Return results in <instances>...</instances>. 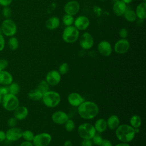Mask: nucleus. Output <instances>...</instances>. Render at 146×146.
I'll use <instances>...</instances> for the list:
<instances>
[{
	"instance_id": "7ed1b4c3",
	"label": "nucleus",
	"mask_w": 146,
	"mask_h": 146,
	"mask_svg": "<svg viewBox=\"0 0 146 146\" xmlns=\"http://www.w3.org/2000/svg\"><path fill=\"white\" fill-rule=\"evenodd\" d=\"M42 101L44 106L48 108L56 107L61 101L60 94L55 91L49 90L43 94Z\"/></svg>"
},
{
	"instance_id": "603ef678",
	"label": "nucleus",
	"mask_w": 146,
	"mask_h": 146,
	"mask_svg": "<svg viewBox=\"0 0 146 146\" xmlns=\"http://www.w3.org/2000/svg\"><path fill=\"white\" fill-rule=\"evenodd\" d=\"M0 34H2V31H1V27H0Z\"/></svg>"
},
{
	"instance_id": "39448f33",
	"label": "nucleus",
	"mask_w": 146,
	"mask_h": 146,
	"mask_svg": "<svg viewBox=\"0 0 146 146\" xmlns=\"http://www.w3.org/2000/svg\"><path fill=\"white\" fill-rule=\"evenodd\" d=\"M77 132L82 139H91L96 133L94 125L90 123H83L80 124Z\"/></svg>"
},
{
	"instance_id": "58836bf2",
	"label": "nucleus",
	"mask_w": 146,
	"mask_h": 146,
	"mask_svg": "<svg viewBox=\"0 0 146 146\" xmlns=\"http://www.w3.org/2000/svg\"><path fill=\"white\" fill-rule=\"evenodd\" d=\"M9 62L6 59H0V71L5 70L8 66Z\"/></svg>"
},
{
	"instance_id": "a878e982",
	"label": "nucleus",
	"mask_w": 146,
	"mask_h": 146,
	"mask_svg": "<svg viewBox=\"0 0 146 146\" xmlns=\"http://www.w3.org/2000/svg\"><path fill=\"white\" fill-rule=\"evenodd\" d=\"M142 120L141 117L138 115H132L129 119V125L134 129L139 128L141 125Z\"/></svg>"
},
{
	"instance_id": "09e8293b",
	"label": "nucleus",
	"mask_w": 146,
	"mask_h": 146,
	"mask_svg": "<svg viewBox=\"0 0 146 146\" xmlns=\"http://www.w3.org/2000/svg\"><path fill=\"white\" fill-rule=\"evenodd\" d=\"M114 146H130V145L128 143H120L118 144H116V145H115Z\"/></svg>"
},
{
	"instance_id": "423d86ee",
	"label": "nucleus",
	"mask_w": 146,
	"mask_h": 146,
	"mask_svg": "<svg viewBox=\"0 0 146 146\" xmlns=\"http://www.w3.org/2000/svg\"><path fill=\"white\" fill-rule=\"evenodd\" d=\"M79 36V30L74 26H66L62 33L63 40L67 43L75 42Z\"/></svg>"
},
{
	"instance_id": "3c124183",
	"label": "nucleus",
	"mask_w": 146,
	"mask_h": 146,
	"mask_svg": "<svg viewBox=\"0 0 146 146\" xmlns=\"http://www.w3.org/2000/svg\"><path fill=\"white\" fill-rule=\"evenodd\" d=\"M2 96L0 95V105L1 104V102H2Z\"/></svg>"
},
{
	"instance_id": "8fccbe9b",
	"label": "nucleus",
	"mask_w": 146,
	"mask_h": 146,
	"mask_svg": "<svg viewBox=\"0 0 146 146\" xmlns=\"http://www.w3.org/2000/svg\"><path fill=\"white\" fill-rule=\"evenodd\" d=\"M121 1L122 2H123L124 3H125L126 5L131 3L133 1V0H121Z\"/></svg>"
},
{
	"instance_id": "5701e85b",
	"label": "nucleus",
	"mask_w": 146,
	"mask_h": 146,
	"mask_svg": "<svg viewBox=\"0 0 146 146\" xmlns=\"http://www.w3.org/2000/svg\"><path fill=\"white\" fill-rule=\"evenodd\" d=\"M96 132L98 133H103L105 132L107 128L106 120L104 118H99L97 119L94 125Z\"/></svg>"
},
{
	"instance_id": "dca6fc26",
	"label": "nucleus",
	"mask_w": 146,
	"mask_h": 146,
	"mask_svg": "<svg viewBox=\"0 0 146 146\" xmlns=\"http://www.w3.org/2000/svg\"><path fill=\"white\" fill-rule=\"evenodd\" d=\"M98 50L100 55L103 56H109L112 52L111 43L107 40L100 42L98 45Z\"/></svg>"
},
{
	"instance_id": "de8ad7c7",
	"label": "nucleus",
	"mask_w": 146,
	"mask_h": 146,
	"mask_svg": "<svg viewBox=\"0 0 146 146\" xmlns=\"http://www.w3.org/2000/svg\"><path fill=\"white\" fill-rule=\"evenodd\" d=\"M63 146H73V144L71 140H67L64 142Z\"/></svg>"
},
{
	"instance_id": "b1692460",
	"label": "nucleus",
	"mask_w": 146,
	"mask_h": 146,
	"mask_svg": "<svg viewBox=\"0 0 146 146\" xmlns=\"http://www.w3.org/2000/svg\"><path fill=\"white\" fill-rule=\"evenodd\" d=\"M60 25V20L56 17H52L48 18L46 22V27L47 29L53 30L56 29Z\"/></svg>"
},
{
	"instance_id": "5fc2aeb1",
	"label": "nucleus",
	"mask_w": 146,
	"mask_h": 146,
	"mask_svg": "<svg viewBox=\"0 0 146 146\" xmlns=\"http://www.w3.org/2000/svg\"><path fill=\"white\" fill-rule=\"evenodd\" d=\"M99 1H104L105 0H99Z\"/></svg>"
},
{
	"instance_id": "9b49d317",
	"label": "nucleus",
	"mask_w": 146,
	"mask_h": 146,
	"mask_svg": "<svg viewBox=\"0 0 146 146\" xmlns=\"http://www.w3.org/2000/svg\"><path fill=\"white\" fill-rule=\"evenodd\" d=\"M79 44L83 50L90 49L94 44V39L91 34L88 32L84 33L81 36Z\"/></svg>"
},
{
	"instance_id": "f8f14e48",
	"label": "nucleus",
	"mask_w": 146,
	"mask_h": 146,
	"mask_svg": "<svg viewBox=\"0 0 146 146\" xmlns=\"http://www.w3.org/2000/svg\"><path fill=\"white\" fill-rule=\"evenodd\" d=\"M129 47V42L127 39H120L115 43L114 51L118 54H124L128 51Z\"/></svg>"
},
{
	"instance_id": "4468645a",
	"label": "nucleus",
	"mask_w": 146,
	"mask_h": 146,
	"mask_svg": "<svg viewBox=\"0 0 146 146\" xmlns=\"http://www.w3.org/2000/svg\"><path fill=\"white\" fill-rule=\"evenodd\" d=\"M69 119V116L67 113L63 111H56L51 115L52 121L56 124L62 125Z\"/></svg>"
},
{
	"instance_id": "c03bdc74",
	"label": "nucleus",
	"mask_w": 146,
	"mask_h": 146,
	"mask_svg": "<svg viewBox=\"0 0 146 146\" xmlns=\"http://www.w3.org/2000/svg\"><path fill=\"white\" fill-rule=\"evenodd\" d=\"M12 1L13 0H0V5L3 7L9 6L12 2Z\"/></svg>"
},
{
	"instance_id": "49530a36",
	"label": "nucleus",
	"mask_w": 146,
	"mask_h": 146,
	"mask_svg": "<svg viewBox=\"0 0 146 146\" xmlns=\"http://www.w3.org/2000/svg\"><path fill=\"white\" fill-rule=\"evenodd\" d=\"M19 146H34L33 143L31 141H24L22 142Z\"/></svg>"
},
{
	"instance_id": "0eeeda50",
	"label": "nucleus",
	"mask_w": 146,
	"mask_h": 146,
	"mask_svg": "<svg viewBox=\"0 0 146 146\" xmlns=\"http://www.w3.org/2000/svg\"><path fill=\"white\" fill-rule=\"evenodd\" d=\"M2 33L7 36H13L17 31L16 23L10 18L5 19L1 26Z\"/></svg>"
},
{
	"instance_id": "f03ea898",
	"label": "nucleus",
	"mask_w": 146,
	"mask_h": 146,
	"mask_svg": "<svg viewBox=\"0 0 146 146\" xmlns=\"http://www.w3.org/2000/svg\"><path fill=\"white\" fill-rule=\"evenodd\" d=\"M115 135L121 142L129 143L135 138L136 132L135 129L129 124H122L115 129Z\"/></svg>"
},
{
	"instance_id": "f704fd0d",
	"label": "nucleus",
	"mask_w": 146,
	"mask_h": 146,
	"mask_svg": "<svg viewBox=\"0 0 146 146\" xmlns=\"http://www.w3.org/2000/svg\"><path fill=\"white\" fill-rule=\"evenodd\" d=\"M103 140V138L102 137V136L96 133L93 136V137L91 139L93 145H95L97 146H99L100 145Z\"/></svg>"
},
{
	"instance_id": "473e14b6",
	"label": "nucleus",
	"mask_w": 146,
	"mask_h": 146,
	"mask_svg": "<svg viewBox=\"0 0 146 146\" xmlns=\"http://www.w3.org/2000/svg\"><path fill=\"white\" fill-rule=\"evenodd\" d=\"M65 129L67 132H71L75 128V123L74 121L70 119H68L64 124Z\"/></svg>"
},
{
	"instance_id": "20e7f679",
	"label": "nucleus",
	"mask_w": 146,
	"mask_h": 146,
	"mask_svg": "<svg viewBox=\"0 0 146 146\" xmlns=\"http://www.w3.org/2000/svg\"><path fill=\"white\" fill-rule=\"evenodd\" d=\"M1 104L6 111H13L19 106V101L17 95L9 93L2 96Z\"/></svg>"
},
{
	"instance_id": "7c9ffc66",
	"label": "nucleus",
	"mask_w": 146,
	"mask_h": 146,
	"mask_svg": "<svg viewBox=\"0 0 146 146\" xmlns=\"http://www.w3.org/2000/svg\"><path fill=\"white\" fill-rule=\"evenodd\" d=\"M34 136H35V135L31 131L27 129V130L23 131L22 137L24 139L25 141L32 142V141L34 137Z\"/></svg>"
},
{
	"instance_id": "6ab92c4d",
	"label": "nucleus",
	"mask_w": 146,
	"mask_h": 146,
	"mask_svg": "<svg viewBox=\"0 0 146 146\" xmlns=\"http://www.w3.org/2000/svg\"><path fill=\"white\" fill-rule=\"evenodd\" d=\"M13 111L14 117L18 120H24L29 115V110L24 106H19Z\"/></svg>"
},
{
	"instance_id": "ea45409f",
	"label": "nucleus",
	"mask_w": 146,
	"mask_h": 146,
	"mask_svg": "<svg viewBox=\"0 0 146 146\" xmlns=\"http://www.w3.org/2000/svg\"><path fill=\"white\" fill-rule=\"evenodd\" d=\"M9 87L8 86H0V95L2 96L9 94Z\"/></svg>"
},
{
	"instance_id": "864d4df0",
	"label": "nucleus",
	"mask_w": 146,
	"mask_h": 146,
	"mask_svg": "<svg viewBox=\"0 0 146 146\" xmlns=\"http://www.w3.org/2000/svg\"><path fill=\"white\" fill-rule=\"evenodd\" d=\"M143 1L144 2H146V0H143Z\"/></svg>"
},
{
	"instance_id": "bb28decb",
	"label": "nucleus",
	"mask_w": 146,
	"mask_h": 146,
	"mask_svg": "<svg viewBox=\"0 0 146 146\" xmlns=\"http://www.w3.org/2000/svg\"><path fill=\"white\" fill-rule=\"evenodd\" d=\"M124 18L126 21L129 22H133L137 19V16L135 13V11L132 9L127 8L124 14H123Z\"/></svg>"
},
{
	"instance_id": "c85d7f7f",
	"label": "nucleus",
	"mask_w": 146,
	"mask_h": 146,
	"mask_svg": "<svg viewBox=\"0 0 146 146\" xmlns=\"http://www.w3.org/2000/svg\"><path fill=\"white\" fill-rule=\"evenodd\" d=\"M9 93L14 95H17L20 91V86L16 82H12L8 86Z\"/></svg>"
},
{
	"instance_id": "9d476101",
	"label": "nucleus",
	"mask_w": 146,
	"mask_h": 146,
	"mask_svg": "<svg viewBox=\"0 0 146 146\" xmlns=\"http://www.w3.org/2000/svg\"><path fill=\"white\" fill-rule=\"evenodd\" d=\"M46 81L50 86L58 85L61 80V75L57 70H51L46 75Z\"/></svg>"
},
{
	"instance_id": "e433bc0d",
	"label": "nucleus",
	"mask_w": 146,
	"mask_h": 146,
	"mask_svg": "<svg viewBox=\"0 0 146 146\" xmlns=\"http://www.w3.org/2000/svg\"><path fill=\"white\" fill-rule=\"evenodd\" d=\"M17 121H18V120L16 118H15L14 116L11 117L7 120V124L9 128L14 127H16L17 124Z\"/></svg>"
},
{
	"instance_id": "a19ab883",
	"label": "nucleus",
	"mask_w": 146,
	"mask_h": 146,
	"mask_svg": "<svg viewBox=\"0 0 146 146\" xmlns=\"http://www.w3.org/2000/svg\"><path fill=\"white\" fill-rule=\"evenodd\" d=\"M80 146H93L91 139H83L80 143Z\"/></svg>"
},
{
	"instance_id": "72a5a7b5",
	"label": "nucleus",
	"mask_w": 146,
	"mask_h": 146,
	"mask_svg": "<svg viewBox=\"0 0 146 146\" xmlns=\"http://www.w3.org/2000/svg\"><path fill=\"white\" fill-rule=\"evenodd\" d=\"M58 71L61 75L67 74L69 71V65H68V64L67 63H66V62L62 63L59 66Z\"/></svg>"
},
{
	"instance_id": "1a4fd4ad",
	"label": "nucleus",
	"mask_w": 146,
	"mask_h": 146,
	"mask_svg": "<svg viewBox=\"0 0 146 146\" xmlns=\"http://www.w3.org/2000/svg\"><path fill=\"white\" fill-rule=\"evenodd\" d=\"M22 132L23 130L19 127L10 128L6 132V139L10 141H16L22 137Z\"/></svg>"
},
{
	"instance_id": "aec40b11",
	"label": "nucleus",
	"mask_w": 146,
	"mask_h": 146,
	"mask_svg": "<svg viewBox=\"0 0 146 146\" xmlns=\"http://www.w3.org/2000/svg\"><path fill=\"white\" fill-rule=\"evenodd\" d=\"M13 82V77L9 72L6 70L0 71V84L2 86H9Z\"/></svg>"
},
{
	"instance_id": "4be33fe9",
	"label": "nucleus",
	"mask_w": 146,
	"mask_h": 146,
	"mask_svg": "<svg viewBox=\"0 0 146 146\" xmlns=\"http://www.w3.org/2000/svg\"><path fill=\"white\" fill-rule=\"evenodd\" d=\"M137 18L140 20H144L146 18V2H142L136 7L135 11Z\"/></svg>"
},
{
	"instance_id": "37998d69",
	"label": "nucleus",
	"mask_w": 146,
	"mask_h": 146,
	"mask_svg": "<svg viewBox=\"0 0 146 146\" xmlns=\"http://www.w3.org/2000/svg\"><path fill=\"white\" fill-rule=\"evenodd\" d=\"M99 146H113L112 142L107 139H103L102 143Z\"/></svg>"
},
{
	"instance_id": "ddd939ff",
	"label": "nucleus",
	"mask_w": 146,
	"mask_h": 146,
	"mask_svg": "<svg viewBox=\"0 0 146 146\" xmlns=\"http://www.w3.org/2000/svg\"><path fill=\"white\" fill-rule=\"evenodd\" d=\"M79 3L75 0L68 1L64 6V11L66 14L72 16L76 15L79 11Z\"/></svg>"
},
{
	"instance_id": "c9c22d12",
	"label": "nucleus",
	"mask_w": 146,
	"mask_h": 146,
	"mask_svg": "<svg viewBox=\"0 0 146 146\" xmlns=\"http://www.w3.org/2000/svg\"><path fill=\"white\" fill-rule=\"evenodd\" d=\"M2 14L5 18H9L11 16V10L9 6H5L2 9Z\"/></svg>"
},
{
	"instance_id": "f3484780",
	"label": "nucleus",
	"mask_w": 146,
	"mask_h": 146,
	"mask_svg": "<svg viewBox=\"0 0 146 146\" xmlns=\"http://www.w3.org/2000/svg\"><path fill=\"white\" fill-rule=\"evenodd\" d=\"M74 24L78 30H85L90 25V20L87 17L80 15L74 19Z\"/></svg>"
},
{
	"instance_id": "c756f323",
	"label": "nucleus",
	"mask_w": 146,
	"mask_h": 146,
	"mask_svg": "<svg viewBox=\"0 0 146 146\" xmlns=\"http://www.w3.org/2000/svg\"><path fill=\"white\" fill-rule=\"evenodd\" d=\"M37 88L43 94L50 90V85L46 80H42L38 84Z\"/></svg>"
},
{
	"instance_id": "a211bd4d",
	"label": "nucleus",
	"mask_w": 146,
	"mask_h": 146,
	"mask_svg": "<svg viewBox=\"0 0 146 146\" xmlns=\"http://www.w3.org/2000/svg\"><path fill=\"white\" fill-rule=\"evenodd\" d=\"M127 6L121 0H117L114 2L112 6V10L117 16H122L127 10Z\"/></svg>"
},
{
	"instance_id": "f257e3e1",
	"label": "nucleus",
	"mask_w": 146,
	"mask_h": 146,
	"mask_svg": "<svg viewBox=\"0 0 146 146\" xmlns=\"http://www.w3.org/2000/svg\"><path fill=\"white\" fill-rule=\"evenodd\" d=\"M78 113L80 117L85 120H91L99 113V108L96 103L92 101H84L78 107Z\"/></svg>"
},
{
	"instance_id": "79ce46f5",
	"label": "nucleus",
	"mask_w": 146,
	"mask_h": 146,
	"mask_svg": "<svg viewBox=\"0 0 146 146\" xmlns=\"http://www.w3.org/2000/svg\"><path fill=\"white\" fill-rule=\"evenodd\" d=\"M5 46V40L2 34H0V51H2Z\"/></svg>"
},
{
	"instance_id": "412c9836",
	"label": "nucleus",
	"mask_w": 146,
	"mask_h": 146,
	"mask_svg": "<svg viewBox=\"0 0 146 146\" xmlns=\"http://www.w3.org/2000/svg\"><path fill=\"white\" fill-rule=\"evenodd\" d=\"M107 128L111 130H115L120 125V119L116 115H111L106 120Z\"/></svg>"
},
{
	"instance_id": "2f4dec72",
	"label": "nucleus",
	"mask_w": 146,
	"mask_h": 146,
	"mask_svg": "<svg viewBox=\"0 0 146 146\" xmlns=\"http://www.w3.org/2000/svg\"><path fill=\"white\" fill-rule=\"evenodd\" d=\"M62 21L63 24L66 26H69L72 25L74 22V19L73 16L68 15V14H64L62 18Z\"/></svg>"
},
{
	"instance_id": "cd10ccee",
	"label": "nucleus",
	"mask_w": 146,
	"mask_h": 146,
	"mask_svg": "<svg viewBox=\"0 0 146 146\" xmlns=\"http://www.w3.org/2000/svg\"><path fill=\"white\" fill-rule=\"evenodd\" d=\"M8 46L10 50H16L19 46V42L18 39L14 36H11L8 40Z\"/></svg>"
},
{
	"instance_id": "a18cd8bd",
	"label": "nucleus",
	"mask_w": 146,
	"mask_h": 146,
	"mask_svg": "<svg viewBox=\"0 0 146 146\" xmlns=\"http://www.w3.org/2000/svg\"><path fill=\"white\" fill-rule=\"evenodd\" d=\"M6 139V132L0 130V143L5 141Z\"/></svg>"
},
{
	"instance_id": "4c0bfd02",
	"label": "nucleus",
	"mask_w": 146,
	"mask_h": 146,
	"mask_svg": "<svg viewBox=\"0 0 146 146\" xmlns=\"http://www.w3.org/2000/svg\"><path fill=\"white\" fill-rule=\"evenodd\" d=\"M119 35L121 39H126L128 35V31L125 28H121L119 31Z\"/></svg>"
},
{
	"instance_id": "393cba45",
	"label": "nucleus",
	"mask_w": 146,
	"mask_h": 146,
	"mask_svg": "<svg viewBox=\"0 0 146 146\" xmlns=\"http://www.w3.org/2000/svg\"><path fill=\"white\" fill-rule=\"evenodd\" d=\"M43 94L36 88L30 90L28 94V98L33 101H39L42 99Z\"/></svg>"
},
{
	"instance_id": "6e6552de",
	"label": "nucleus",
	"mask_w": 146,
	"mask_h": 146,
	"mask_svg": "<svg viewBox=\"0 0 146 146\" xmlns=\"http://www.w3.org/2000/svg\"><path fill=\"white\" fill-rule=\"evenodd\" d=\"M51 135L47 132H42L34 136L32 141L34 146H48L51 142Z\"/></svg>"
},
{
	"instance_id": "2eb2a0df",
	"label": "nucleus",
	"mask_w": 146,
	"mask_h": 146,
	"mask_svg": "<svg viewBox=\"0 0 146 146\" xmlns=\"http://www.w3.org/2000/svg\"><path fill=\"white\" fill-rule=\"evenodd\" d=\"M67 101L71 106L78 107L84 101V99L79 93L77 92H72L68 94L67 96Z\"/></svg>"
}]
</instances>
